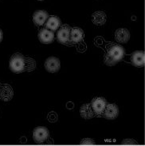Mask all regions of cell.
Wrapping results in <instances>:
<instances>
[{
  "label": "cell",
  "instance_id": "6da1fadb",
  "mask_svg": "<svg viewBox=\"0 0 145 146\" xmlns=\"http://www.w3.org/2000/svg\"><path fill=\"white\" fill-rule=\"evenodd\" d=\"M125 55L124 49L117 44L112 43L106 48V53L104 56V62L107 66H113L121 61Z\"/></svg>",
  "mask_w": 145,
  "mask_h": 146
},
{
  "label": "cell",
  "instance_id": "7a4b0ae2",
  "mask_svg": "<svg viewBox=\"0 0 145 146\" xmlns=\"http://www.w3.org/2000/svg\"><path fill=\"white\" fill-rule=\"evenodd\" d=\"M10 69L16 74L25 71V57L19 53L12 55L10 59Z\"/></svg>",
  "mask_w": 145,
  "mask_h": 146
},
{
  "label": "cell",
  "instance_id": "3957f363",
  "mask_svg": "<svg viewBox=\"0 0 145 146\" xmlns=\"http://www.w3.org/2000/svg\"><path fill=\"white\" fill-rule=\"evenodd\" d=\"M70 31L71 27L69 25H61L58 28V31L57 34L58 41L60 43L66 46H71L70 43Z\"/></svg>",
  "mask_w": 145,
  "mask_h": 146
},
{
  "label": "cell",
  "instance_id": "277c9868",
  "mask_svg": "<svg viewBox=\"0 0 145 146\" xmlns=\"http://www.w3.org/2000/svg\"><path fill=\"white\" fill-rule=\"evenodd\" d=\"M90 105L95 116L102 117L107 105V102L104 98H94L92 100Z\"/></svg>",
  "mask_w": 145,
  "mask_h": 146
},
{
  "label": "cell",
  "instance_id": "5b68a950",
  "mask_svg": "<svg viewBox=\"0 0 145 146\" xmlns=\"http://www.w3.org/2000/svg\"><path fill=\"white\" fill-rule=\"evenodd\" d=\"M50 137V133L47 128L43 126H39L35 128L33 132V139L36 143L42 144L46 142Z\"/></svg>",
  "mask_w": 145,
  "mask_h": 146
},
{
  "label": "cell",
  "instance_id": "8992f818",
  "mask_svg": "<svg viewBox=\"0 0 145 146\" xmlns=\"http://www.w3.org/2000/svg\"><path fill=\"white\" fill-rule=\"evenodd\" d=\"M118 114H119V109H118L117 106L116 104H108L107 103L102 117H104L106 119L113 120L117 117Z\"/></svg>",
  "mask_w": 145,
  "mask_h": 146
},
{
  "label": "cell",
  "instance_id": "52a82bcc",
  "mask_svg": "<svg viewBox=\"0 0 145 146\" xmlns=\"http://www.w3.org/2000/svg\"><path fill=\"white\" fill-rule=\"evenodd\" d=\"M45 68L50 73H56L60 70V60L55 57H50L45 62Z\"/></svg>",
  "mask_w": 145,
  "mask_h": 146
},
{
  "label": "cell",
  "instance_id": "ba28073f",
  "mask_svg": "<svg viewBox=\"0 0 145 146\" xmlns=\"http://www.w3.org/2000/svg\"><path fill=\"white\" fill-rule=\"evenodd\" d=\"M85 37V34L82 29L79 27L71 28L70 31V43L71 46L75 44H79L82 42Z\"/></svg>",
  "mask_w": 145,
  "mask_h": 146
},
{
  "label": "cell",
  "instance_id": "9c48e42d",
  "mask_svg": "<svg viewBox=\"0 0 145 146\" xmlns=\"http://www.w3.org/2000/svg\"><path fill=\"white\" fill-rule=\"evenodd\" d=\"M14 97L12 87L8 84L0 85V99L3 102H9Z\"/></svg>",
  "mask_w": 145,
  "mask_h": 146
},
{
  "label": "cell",
  "instance_id": "30bf717a",
  "mask_svg": "<svg viewBox=\"0 0 145 146\" xmlns=\"http://www.w3.org/2000/svg\"><path fill=\"white\" fill-rule=\"evenodd\" d=\"M38 38L42 43H52L54 40V32L48 30L46 28H43L38 33Z\"/></svg>",
  "mask_w": 145,
  "mask_h": 146
},
{
  "label": "cell",
  "instance_id": "8fae6325",
  "mask_svg": "<svg viewBox=\"0 0 145 146\" xmlns=\"http://www.w3.org/2000/svg\"><path fill=\"white\" fill-rule=\"evenodd\" d=\"M131 62L136 67H144V52L137 50L133 52L131 56Z\"/></svg>",
  "mask_w": 145,
  "mask_h": 146
},
{
  "label": "cell",
  "instance_id": "7c38bea8",
  "mask_svg": "<svg viewBox=\"0 0 145 146\" xmlns=\"http://www.w3.org/2000/svg\"><path fill=\"white\" fill-rule=\"evenodd\" d=\"M49 15L46 11H42V10H39L37 11L34 13L33 15V21L38 27H42L43 26L46 21L47 20Z\"/></svg>",
  "mask_w": 145,
  "mask_h": 146
},
{
  "label": "cell",
  "instance_id": "4fadbf2b",
  "mask_svg": "<svg viewBox=\"0 0 145 146\" xmlns=\"http://www.w3.org/2000/svg\"><path fill=\"white\" fill-rule=\"evenodd\" d=\"M60 26H61V20L58 17L54 15L49 16L47 20L45 23V27L53 32L58 31Z\"/></svg>",
  "mask_w": 145,
  "mask_h": 146
},
{
  "label": "cell",
  "instance_id": "5bb4252c",
  "mask_svg": "<svg viewBox=\"0 0 145 146\" xmlns=\"http://www.w3.org/2000/svg\"><path fill=\"white\" fill-rule=\"evenodd\" d=\"M116 41L120 43H126L130 38V33L125 28H120L115 32Z\"/></svg>",
  "mask_w": 145,
  "mask_h": 146
},
{
  "label": "cell",
  "instance_id": "9a60e30c",
  "mask_svg": "<svg viewBox=\"0 0 145 146\" xmlns=\"http://www.w3.org/2000/svg\"><path fill=\"white\" fill-rule=\"evenodd\" d=\"M106 20L107 16L104 11H96L92 15V22L96 26H103Z\"/></svg>",
  "mask_w": 145,
  "mask_h": 146
},
{
  "label": "cell",
  "instance_id": "2e32d148",
  "mask_svg": "<svg viewBox=\"0 0 145 146\" xmlns=\"http://www.w3.org/2000/svg\"><path fill=\"white\" fill-rule=\"evenodd\" d=\"M80 114L84 119H91L95 117L94 113L92 110V107L89 103L84 104L80 109Z\"/></svg>",
  "mask_w": 145,
  "mask_h": 146
},
{
  "label": "cell",
  "instance_id": "e0dca14e",
  "mask_svg": "<svg viewBox=\"0 0 145 146\" xmlns=\"http://www.w3.org/2000/svg\"><path fill=\"white\" fill-rule=\"evenodd\" d=\"M36 68L35 60L30 57H25V71L30 72L34 70Z\"/></svg>",
  "mask_w": 145,
  "mask_h": 146
},
{
  "label": "cell",
  "instance_id": "ac0fdd59",
  "mask_svg": "<svg viewBox=\"0 0 145 146\" xmlns=\"http://www.w3.org/2000/svg\"><path fill=\"white\" fill-rule=\"evenodd\" d=\"M47 118L50 122H56L58 121V115L55 112H50L48 114Z\"/></svg>",
  "mask_w": 145,
  "mask_h": 146
},
{
  "label": "cell",
  "instance_id": "d6986e66",
  "mask_svg": "<svg viewBox=\"0 0 145 146\" xmlns=\"http://www.w3.org/2000/svg\"><path fill=\"white\" fill-rule=\"evenodd\" d=\"M81 145H95V142L93 140L90 138H85L81 140Z\"/></svg>",
  "mask_w": 145,
  "mask_h": 146
},
{
  "label": "cell",
  "instance_id": "ffe728a7",
  "mask_svg": "<svg viewBox=\"0 0 145 146\" xmlns=\"http://www.w3.org/2000/svg\"><path fill=\"white\" fill-rule=\"evenodd\" d=\"M122 145H137V142L135 140L127 139V140H124L122 141Z\"/></svg>",
  "mask_w": 145,
  "mask_h": 146
},
{
  "label": "cell",
  "instance_id": "44dd1931",
  "mask_svg": "<svg viewBox=\"0 0 145 146\" xmlns=\"http://www.w3.org/2000/svg\"><path fill=\"white\" fill-rule=\"evenodd\" d=\"M66 108L68 110H73L74 108V104L70 102H68L66 104Z\"/></svg>",
  "mask_w": 145,
  "mask_h": 146
},
{
  "label": "cell",
  "instance_id": "7402d4cb",
  "mask_svg": "<svg viewBox=\"0 0 145 146\" xmlns=\"http://www.w3.org/2000/svg\"><path fill=\"white\" fill-rule=\"evenodd\" d=\"M2 40H3V31H2V30L0 29V42H2Z\"/></svg>",
  "mask_w": 145,
  "mask_h": 146
},
{
  "label": "cell",
  "instance_id": "603a6c76",
  "mask_svg": "<svg viewBox=\"0 0 145 146\" xmlns=\"http://www.w3.org/2000/svg\"><path fill=\"white\" fill-rule=\"evenodd\" d=\"M38 1H44V0H38Z\"/></svg>",
  "mask_w": 145,
  "mask_h": 146
}]
</instances>
